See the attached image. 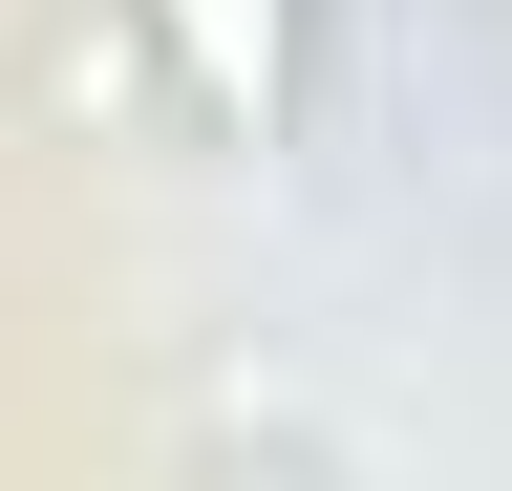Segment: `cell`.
<instances>
[{
  "label": "cell",
  "instance_id": "1",
  "mask_svg": "<svg viewBox=\"0 0 512 491\" xmlns=\"http://www.w3.org/2000/svg\"><path fill=\"white\" fill-rule=\"evenodd\" d=\"M171 43H192V86H214L235 129H278V65H299V0H171Z\"/></svg>",
  "mask_w": 512,
  "mask_h": 491
}]
</instances>
